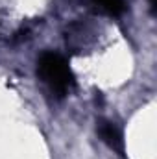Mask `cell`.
<instances>
[{
	"label": "cell",
	"instance_id": "6da1fadb",
	"mask_svg": "<svg viewBox=\"0 0 157 159\" xmlns=\"http://www.w3.org/2000/svg\"><path fill=\"white\" fill-rule=\"evenodd\" d=\"M37 74L54 93H57V96H65L74 87V74L69 61L57 52L41 54L37 59Z\"/></svg>",
	"mask_w": 157,
	"mask_h": 159
},
{
	"label": "cell",
	"instance_id": "7a4b0ae2",
	"mask_svg": "<svg viewBox=\"0 0 157 159\" xmlns=\"http://www.w3.org/2000/svg\"><path fill=\"white\" fill-rule=\"evenodd\" d=\"M98 133H100L102 141H104L111 150L118 152L120 156L124 154V139H122V133H120V129H118L113 122H109V120H100V122H98Z\"/></svg>",
	"mask_w": 157,
	"mask_h": 159
},
{
	"label": "cell",
	"instance_id": "3957f363",
	"mask_svg": "<svg viewBox=\"0 0 157 159\" xmlns=\"http://www.w3.org/2000/svg\"><path fill=\"white\" fill-rule=\"evenodd\" d=\"M92 2L113 17H118L126 11V2L124 0H92Z\"/></svg>",
	"mask_w": 157,
	"mask_h": 159
},
{
	"label": "cell",
	"instance_id": "277c9868",
	"mask_svg": "<svg viewBox=\"0 0 157 159\" xmlns=\"http://www.w3.org/2000/svg\"><path fill=\"white\" fill-rule=\"evenodd\" d=\"M152 4H154V0H152Z\"/></svg>",
	"mask_w": 157,
	"mask_h": 159
}]
</instances>
